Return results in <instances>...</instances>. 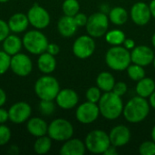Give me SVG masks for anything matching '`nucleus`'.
Here are the masks:
<instances>
[{
	"label": "nucleus",
	"instance_id": "obj_16",
	"mask_svg": "<svg viewBox=\"0 0 155 155\" xmlns=\"http://www.w3.org/2000/svg\"><path fill=\"white\" fill-rule=\"evenodd\" d=\"M79 102V96L77 93L71 88L60 89L57 96L55 97V103L57 106L64 110H71L74 108Z\"/></svg>",
	"mask_w": 155,
	"mask_h": 155
},
{
	"label": "nucleus",
	"instance_id": "obj_51",
	"mask_svg": "<svg viewBox=\"0 0 155 155\" xmlns=\"http://www.w3.org/2000/svg\"><path fill=\"white\" fill-rule=\"evenodd\" d=\"M153 66H154V68H155V56H154V59H153Z\"/></svg>",
	"mask_w": 155,
	"mask_h": 155
},
{
	"label": "nucleus",
	"instance_id": "obj_19",
	"mask_svg": "<svg viewBox=\"0 0 155 155\" xmlns=\"http://www.w3.org/2000/svg\"><path fill=\"white\" fill-rule=\"evenodd\" d=\"M7 24L10 32L17 35L25 32L28 28V25H30L27 15L23 13H15L9 17Z\"/></svg>",
	"mask_w": 155,
	"mask_h": 155
},
{
	"label": "nucleus",
	"instance_id": "obj_28",
	"mask_svg": "<svg viewBox=\"0 0 155 155\" xmlns=\"http://www.w3.org/2000/svg\"><path fill=\"white\" fill-rule=\"evenodd\" d=\"M52 139L46 134L37 137L34 143V151L37 154H45L52 148Z\"/></svg>",
	"mask_w": 155,
	"mask_h": 155
},
{
	"label": "nucleus",
	"instance_id": "obj_36",
	"mask_svg": "<svg viewBox=\"0 0 155 155\" xmlns=\"http://www.w3.org/2000/svg\"><path fill=\"white\" fill-rule=\"evenodd\" d=\"M127 84L123 81H119L115 82V84L113 88V92L119 96H124L127 93Z\"/></svg>",
	"mask_w": 155,
	"mask_h": 155
},
{
	"label": "nucleus",
	"instance_id": "obj_10",
	"mask_svg": "<svg viewBox=\"0 0 155 155\" xmlns=\"http://www.w3.org/2000/svg\"><path fill=\"white\" fill-rule=\"evenodd\" d=\"M96 44L89 35H83L77 37L72 46L73 54L79 59H86L93 55L95 51Z\"/></svg>",
	"mask_w": 155,
	"mask_h": 155
},
{
	"label": "nucleus",
	"instance_id": "obj_20",
	"mask_svg": "<svg viewBox=\"0 0 155 155\" xmlns=\"http://www.w3.org/2000/svg\"><path fill=\"white\" fill-rule=\"evenodd\" d=\"M26 130L34 137L37 138L47 134L48 124L40 117L29 118L26 122Z\"/></svg>",
	"mask_w": 155,
	"mask_h": 155
},
{
	"label": "nucleus",
	"instance_id": "obj_45",
	"mask_svg": "<svg viewBox=\"0 0 155 155\" xmlns=\"http://www.w3.org/2000/svg\"><path fill=\"white\" fill-rule=\"evenodd\" d=\"M149 7L151 10V14H152V17L155 18V0H152L149 4Z\"/></svg>",
	"mask_w": 155,
	"mask_h": 155
},
{
	"label": "nucleus",
	"instance_id": "obj_37",
	"mask_svg": "<svg viewBox=\"0 0 155 155\" xmlns=\"http://www.w3.org/2000/svg\"><path fill=\"white\" fill-rule=\"evenodd\" d=\"M10 33L11 32L7 22L3 19H0V43H2Z\"/></svg>",
	"mask_w": 155,
	"mask_h": 155
},
{
	"label": "nucleus",
	"instance_id": "obj_38",
	"mask_svg": "<svg viewBox=\"0 0 155 155\" xmlns=\"http://www.w3.org/2000/svg\"><path fill=\"white\" fill-rule=\"evenodd\" d=\"M74 21H75L78 27H83V26L86 25L87 21H88V16L85 14L79 12L74 16Z\"/></svg>",
	"mask_w": 155,
	"mask_h": 155
},
{
	"label": "nucleus",
	"instance_id": "obj_15",
	"mask_svg": "<svg viewBox=\"0 0 155 155\" xmlns=\"http://www.w3.org/2000/svg\"><path fill=\"white\" fill-rule=\"evenodd\" d=\"M154 56L153 50L151 47L144 45L135 46L131 52L132 62L143 67L153 64Z\"/></svg>",
	"mask_w": 155,
	"mask_h": 155
},
{
	"label": "nucleus",
	"instance_id": "obj_17",
	"mask_svg": "<svg viewBox=\"0 0 155 155\" xmlns=\"http://www.w3.org/2000/svg\"><path fill=\"white\" fill-rule=\"evenodd\" d=\"M111 144L119 148L126 145L131 140V131L124 124H119L111 129L109 133Z\"/></svg>",
	"mask_w": 155,
	"mask_h": 155
},
{
	"label": "nucleus",
	"instance_id": "obj_30",
	"mask_svg": "<svg viewBox=\"0 0 155 155\" xmlns=\"http://www.w3.org/2000/svg\"><path fill=\"white\" fill-rule=\"evenodd\" d=\"M62 10L64 15L74 16L80 10L78 0H64L62 5Z\"/></svg>",
	"mask_w": 155,
	"mask_h": 155
},
{
	"label": "nucleus",
	"instance_id": "obj_5",
	"mask_svg": "<svg viewBox=\"0 0 155 155\" xmlns=\"http://www.w3.org/2000/svg\"><path fill=\"white\" fill-rule=\"evenodd\" d=\"M22 41L23 47L29 54L36 55L46 52V48L49 44L46 35L38 29L25 32L22 38Z\"/></svg>",
	"mask_w": 155,
	"mask_h": 155
},
{
	"label": "nucleus",
	"instance_id": "obj_46",
	"mask_svg": "<svg viewBox=\"0 0 155 155\" xmlns=\"http://www.w3.org/2000/svg\"><path fill=\"white\" fill-rule=\"evenodd\" d=\"M149 104H150V106L155 110V91L149 97Z\"/></svg>",
	"mask_w": 155,
	"mask_h": 155
},
{
	"label": "nucleus",
	"instance_id": "obj_22",
	"mask_svg": "<svg viewBox=\"0 0 155 155\" xmlns=\"http://www.w3.org/2000/svg\"><path fill=\"white\" fill-rule=\"evenodd\" d=\"M2 47L6 54H8L10 56H13L21 52L23 47L22 38H20L17 34H9L2 42Z\"/></svg>",
	"mask_w": 155,
	"mask_h": 155
},
{
	"label": "nucleus",
	"instance_id": "obj_2",
	"mask_svg": "<svg viewBox=\"0 0 155 155\" xmlns=\"http://www.w3.org/2000/svg\"><path fill=\"white\" fill-rule=\"evenodd\" d=\"M150 107V104L146 98L136 95L126 103L124 107L123 115L128 123L138 124L147 118Z\"/></svg>",
	"mask_w": 155,
	"mask_h": 155
},
{
	"label": "nucleus",
	"instance_id": "obj_50",
	"mask_svg": "<svg viewBox=\"0 0 155 155\" xmlns=\"http://www.w3.org/2000/svg\"><path fill=\"white\" fill-rule=\"evenodd\" d=\"M9 0H0V3H6V2H8Z\"/></svg>",
	"mask_w": 155,
	"mask_h": 155
},
{
	"label": "nucleus",
	"instance_id": "obj_44",
	"mask_svg": "<svg viewBox=\"0 0 155 155\" xmlns=\"http://www.w3.org/2000/svg\"><path fill=\"white\" fill-rule=\"evenodd\" d=\"M19 153V148L16 145H11L8 149V153L10 154H17Z\"/></svg>",
	"mask_w": 155,
	"mask_h": 155
},
{
	"label": "nucleus",
	"instance_id": "obj_34",
	"mask_svg": "<svg viewBox=\"0 0 155 155\" xmlns=\"http://www.w3.org/2000/svg\"><path fill=\"white\" fill-rule=\"evenodd\" d=\"M139 153L142 155H155V143L152 141H145L141 143Z\"/></svg>",
	"mask_w": 155,
	"mask_h": 155
},
{
	"label": "nucleus",
	"instance_id": "obj_52",
	"mask_svg": "<svg viewBox=\"0 0 155 155\" xmlns=\"http://www.w3.org/2000/svg\"><path fill=\"white\" fill-rule=\"evenodd\" d=\"M154 83H155V80H154Z\"/></svg>",
	"mask_w": 155,
	"mask_h": 155
},
{
	"label": "nucleus",
	"instance_id": "obj_8",
	"mask_svg": "<svg viewBox=\"0 0 155 155\" xmlns=\"http://www.w3.org/2000/svg\"><path fill=\"white\" fill-rule=\"evenodd\" d=\"M109 17L107 14L103 12H96L88 16V21L85 25L87 35L94 38L104 36L109 28Z\"/></svg>",
	"mask_w": 155,
	"mask_h": 155
},
{
	"label": "nucleus",
	"instance_id": "obj_11",
	"mask_svg": "<svg viewBox=\"0 0 155 155\" xmlns=\"http://www.w3.org/2000/svg\"><path fill=\"white\" fill-rule=\"evenodd\" d=\"M100 115L97 104L86 101L77 106L75 111L76 120L83 124H90L95 122Z\"/></svg>",
	"mask_w": 155,
	"mask_h": 155
},
{
	"label": "nucleus",
	"instance_id": "obj_21",
	"mask_svg": "<svg viewBox=\"0 0 155 155\" xmlns=\"http://www.w3.org/2000/svg\"><path fill=\"white\" fill-rule=\"evenodd\" d=\"M77 25L74 19V16L63 15L59 18L57 23V30L59 34L64 37H71L77 31Z\"/></svg>",
	"mask_w": 155,
	"mask_h": 155
},
{
	"label": "nucleus",
	"instance_id": "obj_14",
	"mask_svg": "<svg viewBox=\"0 0 155 155\" xmlns=\"http://www.w3.org/2000/svg\"><path fill=\"white\" fill-rule=\"evenodd\" d=\"M130 17L132 21L137 25L143 26L147 25L152 18L149 5L144 2H136L131 7Z\"/></svg>",
	"mask_w": 155,
	"mask_h": 155
},
{
	"label": "nucleus",
	"instance_id": "obj_6",
	"mask_svg": "<svg viewBox=\"0 0 155 155\" xmlns=\"http://www.w3.org/2000/svg\"><path fill=\"white\" fill-rule=\"evenodd\" d=\"M86 150L94 154H104L111 145L109 134L103 130H93L87 134L84 139Z\"/></svg>",
	"mask_w": 155,
	"mask_h": 155
},
{
	"label": "nucleus",
	"instance_id": "obj_32",
	"mask_svg": "<svg viewBox=\"0 0 155 155\" xmlns=\"http://www.w3.org/2000/svg\"><path fill=\"white\" fill-rule=\"evenodd\" d=\"M101 96H102L101 90L97 86H92V87L88 88L85 93L86 100L91 103H94V104H98Z\"/></svg>",
	"mask_w": 155,
	"mask_h": 155
},
{
	"label": "nucleus",
	"instance_id": "obj_9",
	"mask_svg": "<svg viewBox=\"0 0 155 155\" xmlns=\"http://www.w3.org/2000/svg\"><path fill=\"white\" fill-rule=\"evenodd\" d=\"M29 24L38 30L46 28L51 22V16L48 11L38 4H34L26 14Z\"/></svg>",
	"mask_w": 155,
	"mask_h": 155
},
{
	"label": "nucleus",
	"instance_id": "obj_13",
	"mask_svg": "<svg viewBox=\"0 0 155 155\" xmlns=\"http://www.w3.org/2000/svg\"><path fill=\"white\" fill-rule=\"evenodd\" d=\"M32 114V108L26 102H17L10 106L8 109L9 121L15 124H21L30 118Z\"/></svg>",
	"mask_w": 155,
	"mask_h": 155
},
{
	"label": "nucleus",
	"instance_id": "obj_24",
	"mask_svg": "<svg viewBox=\"0 0 155 155\" xmlns=\"http://www.w3.org/2000/svg\"><path fill=\"white\" fill-rule=\"evenodd\" d=\"M135 91L137 95L146 99L149 98L150 95L155 91L154 80L150 77H143L137 82Z\"/></svg>",
	"mask_w": 155,
	"mask_h": 155
},
{
	"label": "nucleus",
	"instance_id": "obj_7",
	"mask_svg": "<svg viewBox=\"0 0 155 155\" xmlns=\"http://www.w3.org/2000/svg\"><path fill=\"white\" fill-rule=\"evenodd\" d=\"M74 133L73 124L66 119L57 118L48 124L47 135L56 142H65L72 138Z\"/></svg>",
	"mask_w": 155,
	"mask_h": 155
},
{
	"label": "nucleus",
	"instance_id": "obj_42",
	"mask_svg": "<svg viewBox=\"0 0 155 155\" xmlns=\"http://www.w3.org/2000/svg\"><path fill=\"white\" fill-rule=\"evenodd\" d=\"M6 100H7V96H6V94L5 92L0 87V107L4 106L6 103Z\"/></svg>",
	"mask_w": 155,
	"mask_h": 155
},
{
	"label": "nucleus",
	"instance_id": "obj_4",
	"mask_svg": "<svg viewBox=\"0 0 155 155\" xmlns=\"http://www.w3.org/2000/svg\"><path fill=\"white\" fill-rule=\"evenodd\" d=\"M34 88L36 96L40 100H55L61 89L57 79L50 74H45L39 77Z\"/></svg>",
	"mask_w": 155,
	"mask_h": 155
},
{
	"label": "nucleus",
	"instance_id": "obj_23",
	"mask_svg": "<svg viewBox=\"0 0 155 155\" xmlns=\"http://www.w3.org/2000/svg\"><path fill=\"white\" fill-rule=\"evenodd\" d=\"M37 67L38 70L44 74H51L56 68V59L54 55L47 52L38 55L37 59Z\"/></svg>",
	"mask_w": 155,
	"mask_h": 155
},
{
	"label": "nucleus",
	"instance_id": "obj_43",
	"mask_svg": "<svg viewBox=\"0 0 155 155\" xmlns=\"http://www.w3.org/2000/svg\"><path fill=\"white\" fill-rule=\"evenodd\" d=\"M118 153V152H117V147H115V146H114V145H110L109 147H108V149L104 153V155H116Z\"/></svg>",
	"mask_w": 155,
	"mask_h": 155
},
{
	"label": "nucleus",
	"instance_id": "obj_49",
	"mask_svg": "<svg viewBox=\"0 0 155 155\" xmlns=\"http://www.w3.org/2000/svg\"><path fill=\"white\" fill-rule=\"evenodd\" d=\"M152 44H153V46L155 48V33L152 36Z\"/></svg>",
	"mask_w": 155,
	"mask_h": 155
},
{
	"label": "nucleus",
	"instance_id": "obj_3",
	"mask_svg": "<svg viewBox=\"0 0 155 155\" xmlns=\"http://www.w3.org/2000/svg\"><path fill=\"white\" fill-rule=\"evenodd\" d=\"M131 62V52L124 45H113L105 54V63L114 71L126 70Z\"/></svg>",
	"mask_w": 155,
	"mask_h": 155
},
{
	"label": "nucleus",
	"instance_id": "obj_29",
	"mask_svg": "<svg viewBox=\"0 0 155 155\" xmlns=\"http://www.w3.org/2000/svg\"><path fill=\"white\" fill-rule=\"evenodd\" d=\"M126 71H127V74H128L129 78L135 82L140 81L141 79L145 77V74H146L143 66L136 64H130L127 67Z\"/></svg>",
	"mask_w": 155,
	"mask_h": 155
},
{
	"label": "nucleus",
	"instance_id": "obj_41",
	"mask_svg": "<svg viewBox=\"0 0 155 155\" xmlns=\"http://www.w3.org/2000/svg\"><path fill=\"white\" fill-rule=\"evenodd\" d=\"M123 45L128 50H133L135 47V42L132 38H125Z\"/></svg>",
	"mask_w": 155,
	"mask_h": 155
},
{
	"label": "nucleus",
	"instance_id": "obj_1",
	"mask_svg": "<svg viewBox=\"0 0 155 155\" xmlns=\"http://www.w3.org/2000/svg\"><path fill=\"white\" fill-rule=\"evenodd\" d=\"M97 104L100 114L110 121L118 119L123 114L124 107L122 96L115 94L113 91L104 93Z\"/></svg>",
	"mask_w": 155,
	"mask_h": 155
},
{
	"label": "nucleus",
	"instance_id": "obj_33",
	"mask_svg": "<svg viewBox=\"0 0 155 155\" xmlns=\"http://www.w3.org/2000/svg\"><path fill=\"white\" fill-rule=\"evenodd\" d=\"M11 56L4 50H0V75L5 74L10 69Z\"/></svg>",
	"mask_w": 155,
	"mask_h": 155
},
{
	"label": "nucleus",
	"instance_id": "obj_35",
	"mask_svg": "<svg viewBox=\"0 0 155 155\" xmlns=\"http://www.w3.org/2000/svg\"><path fill=\"white\" fill-rule=\"evenodd\" d=\"M11 136L12 134L10 128L6 126L5 124H0V146L7 144L11 139Z\"/></svg>",
	"mask_w": 155,
	"mask_h": 155
},
{
	"label": "nucleus",
	"instance_id": "obj_31",
	"mask_svg": "<svg viewBox=\"0 0 155 155\" xmlns=\"http://www.w3.org/2000/svg\"><path fill=\"white\" fill-rule=\"evenodd\" d=\"M38 108L41 114L45 116H50L55 111V104L54 100H40Z\"/></svg>",
	"mask_w": 155,
	"mask_h": 155
},
{
	"label": "nucleus",
	"instance_id": "obj_27",
	"mask_svg": "<svg viewBox=\"0 0 155 155\" xmlns=\"http://www.w3.org/2000/svg\"><path fill=\"white\" fill-rule=\"evenodd\" d=\"M105 41L113 45H122L126 38L125 34L121 29H112L106 32L104 35Z\"/></svg>",
	"mask_w": 155,
	"mask_h": 155
},
{
	"label": "nucleus",
	"instance_id": "obj_12",
	"mask_svg": "<svg viewBox=\"0 0 155 155\" xmlns=\"http://www.w3.org/2000/svg\"><path fill=\"white\" fill-rule=\"evenodd\" d=\"M10 70L17 76L26 77L33 70V62L27 54L20 52L11 56Z\"/></svg>",
	"mask_w": 155,
	"mask_h": 155
},
{
	"label": "nucleus",
	"instance_id": "obj_25",
	"mask_svg": "<svg viewBox=\"0 0 155 155\" xmlns=\"http://www.w3.org/2000/svg\"><path fill=\"white\" fill-rule=\"evenodd\" d=\"M108 17L112 24H114V25L120 26V25H124L127 22L129 18V14L124 7L114 6L112 9H110L108 13Z\"/></svg>",
	"mask_w": 155,
	"mask_h": 155
},
{
	"label": "nucleus",
	"instance_id": "obj_40",
	"mask_svg": "<svg viewBox=\"0 0 155 155\" xmlns=\"http://www.w3.org/2000/svg\"><path fill=\"white\" fill-rule=\"evenodd\" d=\"M7 121H9L8 110H5L2 106V107H0V124H5Z\"/></svg>",
	"mask_w": 155,
	"mask_h": 155
},
{
	"label": "nucleus",
	"instance_id": "obj_39",
	"mask_svg": "<svg viewBox=\"0 0 155 155\" xmlns=\"http://www.w3.org/2000/svg\"><path fill=\"white\" fill-rule=\"evenodd\" d=\"M46 52L51 54L52 55H57L60 53V47L57 44L54 43H49L46 48Z\"/></svg>",
	"mask_w": 155,
	"mask_h": 155
},
{
	"label": "nucleus",
	"instance_id": "obj_18",
	"mask_svg": "<svg viewBox=\"0 0 155 155\" xmlns=\"http://www.w3.org/2000/svg\"><path fill=\"white\" fill-rule=\"evenodd\" d=\"M86 152L84 142L78 138H70L64 142L60 149L61 155H84Z\"/></svg>",
	"mask_w": 155,
	"mask_h": 155
},
{
	"label": "nucleus",
	"instance_id": "obj_48",
	"mask_svg": "<svg viewBox=\"0 0 155 155\" xmlns=\"http://www.w3.org/2000/svg\"><path fill=\"white\" fill-rule=\"evenodd\" d=\"M151 137H152V140L155 143V125L153 127L152 129V132H151Z\"/></svg>",
	"mask_w": 155,
	"mask_h": 155
},
{
	"label": "nucleus",
	"instance_id": "obj_26",
	"mask_svg": "<svg viewBox=\"0 0 155 155\" xmlns=\"http://www.w3.org/2000/svg\"><path fill=\"white\" fill-rule=\"evenodd\" d=\"M115 84V79L114 75L107 71H104L97 75L96 78V86L100 88L104 93L113 91V88Z\"/></svg>",
	"mask_w": 155,
	"mask_h": 155
},
{
	"label": "nucleus",
	"instance_id": "obj_47",
	"mask_svg": "<svg viewBox=\"0 0 155 155\" xmlns=\"http://www.w3.org/2000/svg\"><path fill=\"white\" fill-rule=\"evenodd\" d=\"M110 7H109V5H106V4H103L101 6H100V10H101V12H103V13H104V14H108L109 13V11H110Z\"/></svg>",
	"mask_w": 155,
	"mask_h": 155
}]
</instances>
